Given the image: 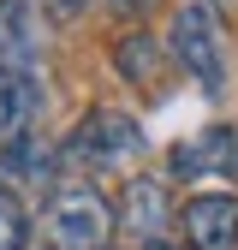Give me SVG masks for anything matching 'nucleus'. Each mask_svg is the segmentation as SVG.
Wrapping results in <instances>:
<instances>
[{
	"label": "nucleus",
	"mask_w": 238,
	"mask_h": 250,
	"mask_svg": "<svg viewBox=\"0 0 238 250\" xmlns=\"http://www.w3.org/2000/svg\"><path fill=\"white\" fill-rule=\"evenodd\" d=\"M42 6H48L54 18H78V12H83V0H36V12H42Z\"/></svg>",
	"instance_id": "obj_11"
},
{
	"label": "nucleus",
	"mask_w": 238,
	"mask_h": 250,
	"mask_svg": "<svg viewBox=\"0 0 238 250\" xmlns=\"http://www.w3.org/2000/svg\"><path fill=\"white\" fill-rule=\"evenodd\" d=\"M113 60H119V72H125L131 83L155 89V66H161V48H155V36H125V42L113 48Z\"/></svg>",
	"instance_id": "obj_9"
},
{
	"label": "nucleus",
	"mask_w": 238,
	"mask_h": 250,
	"mask_svg": "<svg viewBox=\"0 0 238 250\" xmlns=\"http://www.w3.org/2000/svg\"><path fill=\"white\" fill-rule=\"evenodd\" d=\"M173 60L185 66V78L202 89L208 102L226 96V24H220L215 6L191 0V6L173 12Z\"/></svg>",
	"instance_id": "obj_2"
},
{
	"label": "nucleus",
	"mask_w": 238,
	"mask_h": 250,
	"mask_svg": "<svg viewBox=\"0 0 238 250\" xmlns=\"http://www.w3.org/2000/svg\"><path fill=\"white\" fill-rule=\"evenodd\" d=\"M178 238L185 250H238V197L232 191H197L178 203Z\"/></svg>",
	"instance_id": "obj_4"
},
{
	"label": "nucleus",
	"mask_w": 238,
	"mask_h": 250,
	"mask_svg": "<svg viewBox=\"0 0 238 250\" xmlns=\"http://www.w3.org/2000/svg\"><path fill=\"white\" fill-rule=\"evenodd\" d=\"M0 250H30V214L6 179H0Z\"/></svg>",
	"instance_id": "obj_10"
},
{
	"label": "nucleus",
	"mask_w": 238,
	"mask_h": 250,
	"mask_svg": "<svg viewBox=\"0 0 238 250\" xmlns=\"http://www.w3.org/2000/svg\"><path fill=\"white\" fill-rule=\"evenodd\" d=\"M232 149H238V137L226 131V125H215V131H202L197 143H185V149H178L173 173H202V167H208V155H215L220 167H238V155H232Z\"/></svg>",
	"instance_id": "obj_8"
},
{
	"label": "nucleus",
	"mask_w": 238,
	"mask_h": 250,
	"mask_svg": "<svg viewBox=\"0 0 238 250\" xmlns=\"http://www.w3.org/2000/svg\"><path fill=\"white\" fill-rule=\"evenodd\" d=\"M42 54V24H36V0H0V72H36Z\"/></svg>",
	"instance_id": "obj_6"
},
{
	"label": "nucleus",
	"mask_w": 238,
	"mask_h": 250,
	"mask_svg": "<svg viewBox=\"0 0 238 250\" xmlns=\"http://www.w3.org/2000/svg\"><path fill=\"white\" fill-rule=\"evenodd\" d=\"M107 6H113V12H131V18H137V12H149V6H155V0H107Z\"/></svg>",
	"instance_id": "obj_12"
},
{
	"label": "nucleus",
	"mask_w": 238,
	"mask_h": 250,
	"mask_svg": "<svg viewBox=\"0 0 238 250\" xmlns=\"http://www.w3.org/2000/svg\"><path fill=\"white\" fill-rule=\"evenodd\" d=\"M137 155H143V125L125 107H89L72 125L60 161L78 167V173H119V167H131Z\"/></svg>",
	"instance_id": "obj_1"
},
{
	"label": "nucleus",
	"mask_w": 238,
	"mask_h": 250,
	"mask_svg": "<svg viewBox=\"0 0 238 250\" xmlns=\"http://www.w3.org/2000/svg\"><path fill=\"white\" fill-rule=\"evenodd\" d=\"M42 232H48V250H107V238H113V208L101 203V191L89 179L54 185L48 214H42Z\"/></svg>",
	"instance_id": "obj_3"
},
{
	"label": "nucleus",
	"mask_w": 238,
	"mask_h": 250,
	"mask_svg": "<svg viewBox=\"0 0 238 250\" xmlns=\"http://www.w3.org/2000/svg\"><path fill=\"white\" fill-rule=\"evenodd\" d=\"M113 227L137 232L143 244H149V238H167V227H173V191H167V179H155V173L125 179L119 208H113Z\"/></svg>",
	"instance_id": "obj_5"
},
{
	"label": "nucleus",
	"mask_w": 238,
	"mask_h": 250,
	"mask_svg": "<svg viewBox=\"0 0 238 250\" xmlns=\"http://www.w3.org/2000/svg\"><path fill=\"white\" fill-rule=\"evenodd\" d=\"M215 12H226V0H215Z\"/></svg>",
	"instance_id": "obj_13"
},
{
	"label": "nucleus",
	"mask_w": 238,
	"mask_h": 250,
	"mask_svg": "<svg viewBox=\"0 0 238 250\" xmlns=\"http://www.w3.org/2000/svg\"><path fill=\"white\" fill-rule=\"evenodd\" d=\"M30 119H36V78H24V72H0V143L24 137Z\"/></svg>",
	"instance_id": "obj_7"
}]
</instances>
